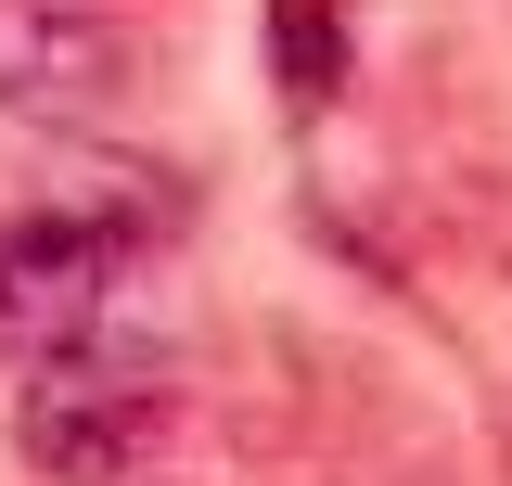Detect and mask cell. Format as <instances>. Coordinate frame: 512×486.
<instances>
[{
  "instance_id": "cell-6",
  "label": "cell",
  "mask_w": 512,
  "mask_h": 486,
  "mask_svg": "<svg viewBox=\"0 0 512 486\" xmlns=\"http://www.w3.org/2000/svg\"><path fill=\"white\" fill-rule=\"evenodd\" d=\"M128 486H180V474H128Z\"/></svg>"
},
{
  "instance_id": "cell-5",
  "label": "cell",
  "mask_w": 512,
  "mask_h": 486,
  "mask_svg": "<svg viewBox=\"0 0 512 486\" xmlns=\"http://www.w3.org/2000/svg\"><path fill=\"white\" fill-rule=\"evenodd\" d=\"M282 103H333V13L282 0Z\"/></svg>"
},
{
  "instance_id": "cell-3",
  "label": "cell",
  "mask_w": 512,
  "mask_h": 486,
  "mask_svg": "<svg viewBox=\"0 0 512 486\" xmlns=\"http://www.w3.org/2000/svg\"><path fill=\"white\" fill-rule=\"evenodd\" d=\"M128 90V26L103 0H0V116L64 128Z\"/></svg>"
},
{
  "instance_id": "cell-2",
  "label": "cell",
  "mask_w": 512,
  "mask_h": 486,
  "mask_svg": "<svg viewBox=\"0 0 512 486\" xmlns=\"http://www.w3.org/2000/svg\"><path fill=\"white\" fill-rule=\"evenodd\" d=\"M128 243L64 218V205H26L0 218V359H52V346H90L116 320Z\"/></svg>"
},
{
  "instance_id": "cell-4",
  "label": "cell",
  "mask_w": 512,
  "mask_h": 486,
  "mask_svg": "<svg viewBox=\"0 0 512 486\" xmlns=\"http://www.w3.org/2000/svg\"><path fill=\"white\" fill-rule=\"evenodd\" d=\"M52 205H64V218H90V231H116L128 256H141V243H167V218H180V192L154 180L141 154H103V167H77Z\"/></svg>"
},
{
  "instance_id": "cell-1",
  "label": "cell",
  "mask_w": 512,
  "mask_h": 486,
  "mask_svg": "<svg viewBox=\"0 0 512 486\" xmlns=\"http://www.w3.org/2000/svg\"><path fill=\"white\" fill-rule=\"evenodd\" d=\"M167 435H180V384H167V359L103 346V333L26 359V397H13L26 474H52V486H128V474H154Z\"/></svg>"
}]
</instances>
